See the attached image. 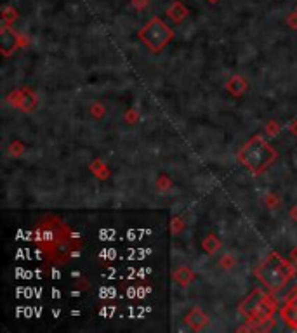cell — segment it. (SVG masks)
Listing matches in <instances>:
<instances>
[{
	"label": "cell",
	"mask_w": 297,
	"mask_h": 333,
	"mask_svg": "<svg viewBox=\"0 0 297 333\" xmlns=\"http://www.w3.org/2000/svg\"><path fill=\"white\" fill-rule=\"evenodd\" d=\"M210 2H216V0H210Z\"/></svg>",
	"instance_id": "cell-22"
},
{
	"label": "cell",
	"mask_w": 297,
	"mask_h": 333,
	"mask_svg": "<svg viewBox=\"0 0 297 333\" xmlns=\"http://www.w3.org/2000/svg\"><path fill=\"white\" fill-rule=\"evenodd\" d=\"M266 297H268V295H266L264 292H261V290H254L251 295H249L242 302V304H240V313H242L243 316H247V318H249V316H252L254 311L257 309V305H259Z\"/></svg>",
	"instance_id": "cell-6"
},
{
	"label": "cell",
	"mask_w": 297,
	"mask_h": 333,
	"mask_svg": "<svg viewBox=\"0 0 297 333\" xmlns=\"http://www.w3.org/2000/svg\"><path fill=\"white\" fill-rule=\"evenodd\" d=\"M132 6L136 7V9H144L146 6H148V0H132Z\"/></svg>",
	"instance_id": "cell-16"
},
{
	"label": "cell",
	"mask_w": 297,
	"mask_h": 333,
	"mask_svg": "<svg viewBox=\"0 0 297 333\" xmlns=\"http://www.w3.org/2000/svg\"><path fill=\"white\" fill-rule=\"evenodd\" d=\"M139 40L148 47L153 53H158L165 47L174 37V32L170 27H167V23H163L160 18H153L144 24L143 28L137 33Z\"/></svg>",
	"instance_id": "cell-3"
},
{
	"label": "cell",
	"mask_w": 297,
	"mask_h": 333,
	"mask_svg": "<svg viewBox=\"0 0 297 333\" xmlns=\"http://www.w3.org/2000/svg\"><path fill=\"white\" fill-rule=\"evenodd\" d=\"M184 323L188 324L189 328H193V330H202V328L205 326V324L209 323V318L202 313L200 307H195V309H191L189 313L186 314V318H184Z\"/></svg>",
	"instance_id": "cell-7"
},
{
	"label": "cell",
	"mask_w": 297,
	"mask_h": 333,
	"mask_svg": "<svg viewBox=\"0 0 297 333\" xmlns=\"http://www.w3.org/2000/svg\"><path fill=\"white\" fill-rule=\"evenodd\" d=\"M294 266L283 261L280 255L271 252L264 262L256 269L257 279L271 292H280L287 285V281L294 276Z\"/></svg>",
	"instance_id": "cell-1"
},
{
	"label": "cell",
	"mask_w": 297,
	"mask_h": 333,
	"mask_svg": "<svg viewBox=\"0 0 297 333\" xmlns=\"http://www.w3.org/2000/svg\"><path fill=\"white\" fill-rule=\"evenodd\" d=\"M16 18H18V12H16L14 9H11V7H6V9H4V21H6V23L14 21Z\"/></svg>",
	"instance_id": "cell-14"
},
{
	"label": "cell",
	"mask_w": 297,
	"mask_h": 333,
	"mask_svg": "<svg viewBox=\"0 0 297 333\" xmlns=\"http://www.w3.org/2000/svg\"><path fill=\"white\" fill-rule=\"evenodd\" d=\"M167 16H169L174 23H181V21L188 16V9L181 2H172L169 6V9H167Z\"/></svg>",
	"instance_id": "cell-9"
},
{
	"label": "cell",
	"mask_w": 297,
	"mask_h": 333,
	"mask_svg": "<svg viewBox=\"0 0 297 333\" xmlns=\"http://www.w3.org/2000/svg\"><path fill=\"white\" fill-rule=\"evenodd\" d=\"M290 217L297 220V207H294V209H290Z\"/></svg>",
	"instance_id": "cell-21"
},
{
	"label": "cell",
	"mask_w": 297,
	"mask_h": 333,
	"mask_svg": "<svg viewBox=\"0 0 297 333\" xmlns=\"http://www.w3.org/2000/svg\"><path fill=\"white\" fill-rule=\"evenodd\" d=\"M275 158H277V151L259 136L252 137L238 153V160L252 174L264 172L275 162Z\"/></svg>",
	"instance_id": "cell-2"
},
{
	"label": "cell",
	"mask_w": 297,
	"mask_h": 333,
	"mask_svg": "<svg viewBox=\"0 0 297 333\" xmlns=\"http://www.w3.org/2000/svg\"><path fill=\"white\" fill-rule=\"evenodd\" d=\"M183 229V219L174 217L172 219V233H179Z\"/></svg>",
	"instance_id": "cell-15"
},
{
	"label": "cell",
	"mask_w": 297,
	"mask_h": 333,
	"mask_svg": "<svg viewBox=\"0 0 297 333\" xmlns=\"http://www.w3.org/2000/svg\"><path fill=\"white\" fill-rule=\"evenodd\" d=\"M288 27H292L294 30L297 28V12L295 11L292 12L290 16H288Z\"/></svg>",
	"instance_id": "cell-17"
},
{
	"label": "cell",
	"mask_w": 297,
	"mask_h": 333,
	"mask_svg": "<svg viewBox=\"0 0 297 333\" xmlns=\"http://www.w3.org/2000/svg\"><path fill=\"white\" fill-rule=\"evenodd\" d=\"M18 45H21V40L19 37L12 32L11 28H2L0 32V47H2V54L4 56H9L11 53H14L18 49Z\"/></svg>",
	"instance_id": "cell-5"
},
{
	"label": "cell",
	"mask_w": 297,
	"mask_h": 333,
	"mask_svg": "<svg viewBox=\"0 0 297 333\" xmlns=\"http://www.w3.org/2000/svg\"><path fill=\"white\" fill-rule=\"evenodd\" d=\"M288 304H292L294 307H297V292L290 297V300H288Z\"/></svg>",
	"instance_id": "cell-20"
},
{
	"label": "cell",
	"mask_w": 297,
	"mask_h": 333,
	"mask_svg": "<svg viewBox=\"0 0 297 333\" xmlns=\"http://www.w3.org/2000/svg\"><path fill=\"white\" fill-rule=\"evenodd\" d=\"M92 115H94V116H103V108H101V105H94V106H92Z\"/></svg>",
	"instance_id": "cell-18"
},
{
	"label": "cell",
	"mask_w": 297,
	"mask_h": 333,
	"mask_svg": "<svg viewBox=\"0 0 297 333\" xmlns=\"http://www.w3.org/2000/svg\"><path fill=\"white\" fill-rule=\"evenodd\" d=\"M219 264H221V267H225V269H231V267L236 266V261H235L233 255L225 253V255L221 257V261H219Z\"/></svg>",
	"instance_id": "cell-13"
},
{
	"label": "cell",
	"mask_w": 297,
	"mask_h": 333,
	"mask_svg": "<svg viewBox=\"0 0 297 333\" xmlns=\"http://www.w3.org/2000/svg\"><path fill=\"white\" fill-rule=\"evenodd\" d=\"M275 309H277V302H275L271 297H266L264 300L257 305V309L254 311L252 316H249V323H252V324L266 323L271 318V314L275 313Z\"/></svg>",
	"instance_id": "cell-4"
},
{
	"label": "cell",
	"mask_w": 297,
	"mask_h": 333,
	"mask_svg": "<svg viewBox=\"0 0 297 333\" xmlns=\"http://www.w3.org/2000/svg\"><path fill=\"white\" fill-rule=\"evenodd\" d=\"M202 246H204V250L207 253H216L217 250H219V246H221V243H219V240L214 235H209L207 238L204 240V243H202Z\"/></svg>",
	"instance_id": "cell-12"
},
{
	"label": "cell",
	"mask_w": 297,
	"mask_h": 333,
	"mask_svg": "<svg viewBox=\"0 0 297 333\" xmlns=\"http://www.w3.org/2000/svg\"><path fill=\"white\" fill-rule=\"evenodd\" d=\"M172 279H174L176 285H179V287H188L193 279V272L189 271L186 266H181L172 272Z\"/></svg>",
	"instance_id": "cell-8"
},
{
	"label": "cell",
	"mask_w": 297,
	"mask_h": 333,
	"mask_svg": "<svg viewBox=\"0 0 297 333\" xmlns=\"http://www.w3.org/2000/svg\"><path fill=\"white\" fill-rule=\"evenodd\" d=\"M228 90H230L233 96H240V94L243 92L245 89H247V82H245L242 76H235L233 80H230L228 82Z\"/></svg>",
	"instance_id": "cell-11"
},
{
	"label": "cell",
	"mask_w": 297,
	"mask_h": 333,
	"mask_svg": "<svg viewBox=\"0 0 297 333\" xmlns=\"http://www.w3.org/2000/svg\"><path fill=\"white\" fill-rule=\"evenodd\" d=\"M295 12H297V9H295Z\"/></svg>",
	"instance_id": "cell-23"
},
{
	"label": "cell",
	"mask_w": 297,
	"mask_h": 333,
	"mask_svg": "<svg viewBox=\"0 0 297 333\" xmlns=\"http://www.w3.org/2000/svg\"><path fill=\"white\" fill-rule=\"evenodd\" d=\"M290 257H292V261H294V264L297 266V246H294L292 248V252H290Z\"/></svg>",
	"instance_id": "cell-19"
},
{
	"label": "cell",
	"mask_w": 297,
	"mask_h": 333,
	"mask_svg": "<svg viewBox=\"0 0 297 333\" xmlns=\"http://www.w3.org/2000/svg\"><path fill=\"white\" fill-rule=\"evenodd\" d=\"M280 314H282V318L285 319L294 330H297V307H294L292 304H287L285 307H282Z\"/></svg>",
	"instance_id": "cell-10"
}]
</instances>
